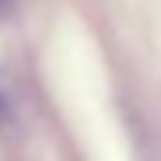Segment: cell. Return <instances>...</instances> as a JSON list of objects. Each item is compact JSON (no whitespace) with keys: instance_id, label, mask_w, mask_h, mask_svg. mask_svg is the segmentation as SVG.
Returning <instances> with one entry per match:
<instances>
[{"instance_id":"6da1fadb","label":"cell","mask_w":161,"mask_h":161,"mask_svg":"<svg viewBox=\"0 0 161 161\" xmlns=\"http://www.w3.org/2000/svg\"><path fill=\"white\" fill-rule=\"evenodd\" d=\"M11 4H14V0H0V11H7V7H11Z\"/></svg>"}]
</instances>
